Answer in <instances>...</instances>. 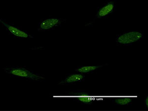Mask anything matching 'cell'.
<instances>
[{
  "mask_svg": "<svg viewBox=\"0 0 148 111\" xmlns=\"http://www.w3.org/2000/svg\"><path fill=\"white\" fill-rule=\"evenodd\" d=\"M103 67V66H81L77 67L75 70L80 73H90L94 72L95 71L100 67Z\"/></svg>",
  "mask_w": 148,
  "mask_h": 111,
  "instance_id": "obj_9",
  "label": "cell"
},
{
  "mask_svg": "<svg viewBox=\"0 0 148 111\" xmlns=\"http://www.w3.org/2000/svg\"><path fill=\"white\" fill-rule=\"evenodd\" d=\"M3 70L12 77L24 79L33 82H42L45 80L42 75L35 73L27 67L19 66H7L3 68Z\"/></svg>",
  "mask_w": 148,
  "mask_h": 111,
  "instance_id": "obj_1",
  "label": "cell"
},
{
  "mask_svg": "<svg viewBox=\"0 0 148 111\" xmlns=\"http://www.w3.org/2000/svg\"><path fill=\"white\" fill-rule=\"evenodd\" d=\"M85 80V76L83 73L77 74H67L65 77V79L59 82V85L75 84L77 83L82 82Z\"/></svg>",
  "mask_w": 148,
  "mask_h": 111,
  "instance_id": "obj_7",
  "label": "cell"
},
{
  "mask_svg": "<svg viewBox=\"0 0 148 111\" xmlns=\"http://www.w3.org/2000/svg\"><path fill=\"white\" fill-rule=\"evenodd\" d=\"M144 105H145V108H148V96L147 95L146 97L145 98L144 100Z\"/></svg>",
  "mask_w": 148,
  "mask_h": 111,
  "instance_id": "obj_10",
  "label": "cell"
},
{
  "mask_svg": "<svg viewBox=\"0 0 148 111\" xmlns=\"http://www.w3.org/2000/svg\"><path fill=\"white\" fill-rule=\"evenodd\" d=\"M116 0H108L98 7L95 15L96 18H106L114 13L116 7Z\"/></svg>",
  "mask_w": 148,
  "mask_h": 111,
  "instance_id": "obj_4",
  "label": "cell"
},
{
  "mask_svg": "<svg viewBox=\"0 0 148 111\" xmlns=\"http://www.w3.org/2000/svg\"><path fill=\"white\" fill-rule=\"evenodd\" d=\"M66 19L49 18L40 21L38 25V30L40 32H45L52 30L57 27H60L62 24L65 22Z\"/></svg>",
  "mask_w": 148,
  "mask_h": 111,
  "instance_id": "obj_3",
  "label": "cell"
},
{
  "mask_svg": "<svg viewBox=\"0 0 148 111\" xmlns=\"http://www.w3.org/2000/svg\"><path fill=\"white\" fill-rule=\"evenodd\" d=\"M144 31H127L117 35L116 39V42L119 45H131L135 42L141 41L144 37Z\"/></svg>",
  "mask_w": 148,
  "mask_h": 111,
  "instance_id": "obj_2",
  "label": "cell"
},
{
  "mask_svg": "<svg viewBox=\"0 0 148 111\" xmlns=\"http://www.w3.org/2000/svg\"><path fill=\"white\" fill-rule=\"evenodd\" d=\"M132 98L130 96H119L113 98V102L116 105H131Z\"/></svg>",
  "mask_w": 148,
  "mask_h": 111,
  "instance_id": "obj_8",
  "label": "cell"
},
{
  "mask_svg": "<svg viewBox=\"0 0 148 111\" xmlns=\"http://www.w3.org/2000/svg\"><path fill=\"white\" fill-rule=\"evenodd\" d=\"M0 23L5 27L7 30L12 35L17 38H33V35H31L28 32L23 30L19 27H16L12 24L5 22L3 19L0 18Z\"/></svg>",
  "mask_w": 148,
  "mask_h": 111,
  "instance_id": "obj_5",
  "label": "cell"
},
{
  "mask_svg": "<svg viewBox=\"0 0 148 111\" xmlns=\"http://www.w3.org/2000/svg\"><path fill=\"white\" fill-rule=\"evenodd\" d=\"M71 94L74 101L81 104H92L95 99L93 96L84 91H76L71 93Z\"/></svg>",
  "mask_w": 148,
  "mask_h": 111,
  "instance_id": "obj_6",
  "label": "cell"
}]
</instances>
